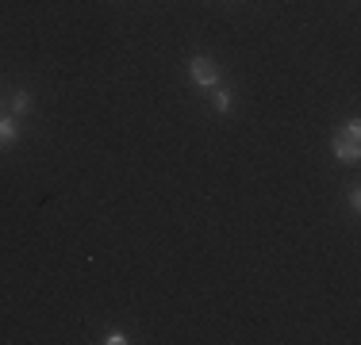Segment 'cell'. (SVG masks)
<instances>
[{
	"label": "cell",
	"mask_w": 361,
	"mask_h": 345,
	"mask_svg": "<svg viewBox=\"0 0 361 345\" xmlns=\"http://www.w3.org/2000/svg\"><path fill=\"white\" fill-rule=\"evenodd\" d=\"M104 341H108V345H127V341H131V338H127V334H123V330H111V334H108V338H104Z\"/></svg>",
	"instance_id": "6"
},
{
	"label": "cell",
	"mask_w": 361,
	"mask_h": 345,
	"mask_svg": "<svg viewBox=\"0 0 361 345\" xmlns=\"http://www.w3.org/2000/svg\"><path fill=\"white\" fill-rule=\"evenodd\" d=\"M16 138H20V123H16V119H0V150L12 146Z\"/></svg>",
	"instance_id": "3"
},
{
	"label": "cell",
	"mask_w": 361,
	"mask_h": 345,
	"mask_svg": "<svg viewBox=\"0 0 361 345\" xmlns=\"http://www.w3.org/2000/svg\"><path fill=\"white\" fill-rule=\"evenodd\" d=\"M216 111H231V92L216 84Z\"/></svg>",
	"instance_id": "5"
},
{
	"label": "cell",
	"mask_w": 361,
	"mask_h": 345,
	"mask_svg": "<svg viewBox=\"0 0 361 345\" xmlns=\"http://www.w3.org/2000/svg\"><path fill=\"white\" fill-rule=\"evenodd\" d=\"M31 104H35V100H31L27 96V92H16V96H12V111H16V115H27V111H31Z\"/></svg>",
	"instance_id": "4"
},
{
	"label": "cell",
	"mask_w": 361,
	"mask_h": 345,
	"mask_svg": "<svg viewBox=\"0 0 361 345\" xmlns=\"http://www.w3.org/2000/svg\"><path fill=\"white\" fill-rule=\"evenodd\" d=\"M331 150H334V158H338V161H357V153H361V127H357V119H350V123L331 138Z\"/></svg>",
	"instance_id": "1"
},
{
	"label": "cell",
	"mask_w": 361,
	"mask_h": 345,
	"mask_svg": "<svg viewBox=\"0 0 361 345\" xmlns=\"http://www.w3.org/2000/svg\"><path fill=\"white\" fill-rule=\"evenodd\" d=\"M350 207H354V211H361V192H357V188L350 192Z\"/></svg>",
	"instance_id": "7"
},
{
	"label": "cell",
	"mask_w": 361,
	"mask_h": 345,
	"mask_svg": "<svg viewBox=\"0 0 361 345\" xmlns=\"http://www.w3.org/2000/svg\"><path fill=\"white\" fill-rule=\"evenodd\" d=\"M188 77H192V81L200 84V89H216L223 73H219V65L212 62L208 54H196L192 62H188Z\"/></svg>",
	"instance_id": "2"
}]
</instances>
